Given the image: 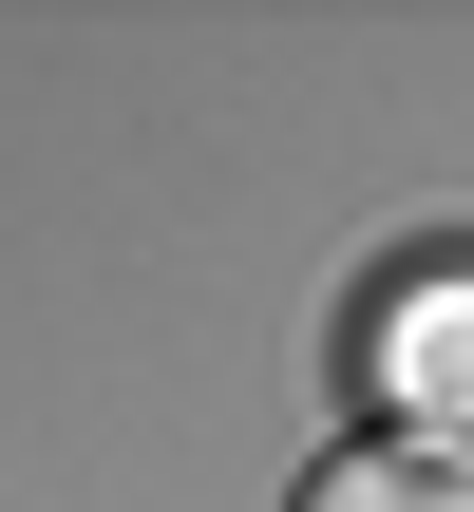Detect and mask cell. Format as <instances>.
Returning <instances> with one entry per match:
<instances>
[{"label": "cell", "mask_w": 474, "mask_h": 512, "mask_svg": "<svg viewBox=\"0 0 474 512\" xmlns=\"http://www.w3.org/2000/svg\"><path fill=\"white\" fill-rule=\"evenodd\" d=\"M304 512H474V456L456 437H361V456H323Z\"/></svg>", "instance_id": "cell-1"}, {"label": "cell", "mask_w": 474, "mask_h": 512, "mask_svg": "<svg viewBox=\"0 0 474 512\" xmlns=\"http://www.w3.org/2000/svg\"><path fill=\"white\" fill-rule=\"evenodd\" d=\"M418 361H437V380H418V418H474V304H437V323H418Z\"/></svg>", "instance_id": "cell-2"}]
</instances>
